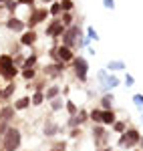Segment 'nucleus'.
Returning a JSON list of instances; mask_svg holds the SVG:
<instances>
[{
    "label": "nucleus",
    "mask_w": 143,
    "mask_h": 151,
    "mask_svg": "<svg viewBox=\"0 0 143 151\" xmlns=\"http://www.w3.org/2000/svg\"><path fill=\"white\" fill-rule=\"evenodd\" d=\"M48 14H50L52 18H59L60 14H63V8H60V2H59V0H55V2L48 6Z\"/></svg>",
    "instance_id": "20"
},
{
    "label": "nucleus",
    "mask_w": 143,
    "mask_h": 151,
    "mask_svg": "<svg viewBox=\"0 0 143 151\" xmlns=\"http://www.w3.org/2000/svg\"><path fill=\"white\" fill-rule=\"evenodd\" d=\"M20 143H22V133H20V129H16V127L6 129V133L2 135V149L4 151H18Z\"/></svg>",
    "instance_id": "2"
},
{
    "label": "nucleus",
    "mask_w": 143,
    "mask_h": 151,
    "mask_svg": "<svg viewBox=\"0 0 143 151\" xmlns=\"http://www.w3.org/2000/svg\"><path fill=\"white\" fill-rule=\"evenodd\" d=\"M103 6L109 8V10H113L115 8V0H103Z\"/></svg>",
    "instance_id": "37"
},
{
    "label": "nucleus",
    "mask_w": 143,
    "mask_h": 151,
    "mask_svg": "<svg viewBox=\"0 0 143 151\" xmlns=\"http://www.w3.org/2000/svg\"><path fill=\"white\" fill-rule=\"evenodd\" d=\"M57 57H59L60 63H73V58H75V52H73V48L65 47V45H59L57 47Z\"/></svg>",
    "instance_id": "9"
},
{
    "label": "nucleus",
    "mask_w": 143,
    "mask_h": 151,
    "mask_svg": "<svg viewBox=\"0 0 143 151\" xmlns=\"http://www.w3.org/2000/svg\"><path fill=\"white\" fill-rule=\"evenodd\" d=\"M60 22H63L65 28L73 26V24H75V16H73V12H63V14H60Z\"/></svg>",
    "instance_id": "22"
},
{
    "label": "nucleus",
    "mask_w": 143,
    "mask_h": 151,
    "mask_svg": "<svg viewBox=\"0 0 143 151\" xmlns=\"http://www.w3.org/2000/svg\"><path fill=\"white\" fill-rule=\"evenodd\" d=\"M16 75H18V67L14 65V58L10 55H0V77L12 83Z\"/></svg>",
    "instance_id": "3"
},
{
    "label": "nucleus",
    "mask_w": 143,
    "mask_h": 151,
    "mask_svg": "<svg viewBox=\"0 0 143 151\" xmlns=\"http://www.w3.org/2000/svg\"><path fill=\"white\" fill-rule=\"evenodd\" d=\"M14 117V105H6L0 109V123H8Z\"/></svg>",
    "instance_id": "13"
},
{
    "label": "nucleus",
    "mask_w": 143,
    "mask_h": 151,
    "mask_svg": "<svg viewBox=\"0 0 143 151\" xmlns=\"http://www.w3.org/2000/svg\"><path fill=\"white\" fill-rule=\"evenodd\" d=\"M63 99H60V97H57V99H52V101H50V109H52V111H60V109H63Z\"/></svg>",
    "instance_id": "31"
},
{
    "label": "nucleus",
    "mask_w": 143,
    "mask_h": 151,
    "mask_svg": "<svg viewBox=\"0 0 143 151\" xmlns=\"http://www.w3.org/2000/svg\"><path fill=\"white\" fill-rule=\"evenodd\" d=\"M93 139H95L97 145H103L105 141H107V131L103 125H95L93 127Z\"/></svg>",
    "instance_id": "12"
},
{
    "label": "nucleus",
    "mask_w": 143,
    "mask_h": 151,
    "mask_svg": "<svg viewBox=\"0 0 143 151\" xmlns=\"http://www.w3.org/2000/svg\"><path fill=\"white\" fill-rule=\"evenodd\" d=\"M59 2H60L63 12H71L73 8H75V2H73V0H59Z\"/></svg>",
    "instance_id": "30"
},
{
    "label": "nucleus",
    "mask_w": 143,
    "mask_h": 151,
    "mask_svg": "<svg viewBox=\"0 0 143 151\" xmlns=\"http://www.w3.org/2000/svg\"><path fill=\"white\" fill-rule=\"evenodd\" d=\"M125 85H127V87H133V85H135V79H133L131 75H125Z\"/></svg>",
    "instance_id": "38"
},
{
    "label": "nucleus",
    "mask_w": 143,
    "mask_h": 151,
    "mask_svg": "<svg viewBox=\"0 0 143 151\" xmlns=\"http://www.w3.org/2000/svg\"><path fill=\"white\" fill-rule=\"evenodd\" d=\"M101 113H103L101 109H93V111L89 113V119H91L95 125H101Z\"/></svg>",
    "instance_id": "26"
},
{
    "label": "nucleus",
    "mask_w": 143,
    "mask_h": 151,
    "mask_svg": "<svg viewBox=\"0 0 143 151\" xmlns=\"http://www.w3.org/2000/svg\"><path fill=\"white\" fill-rule=\"evenodd\" d=\"M87 40H99V35L93 26H87Z\"/></svg>",
    "instance_id": "33"
},
{
    "label": "nucleus",
    "mask_w": 143,
    "mask_h": 151,
    "mask_svg": "<svg viewBox=\"0 0 143 151\" xmlns=\"http://www.w3.org/2000/svg\"><path fill=\"white\" fill-rule=\"evenodd\" d=\"M36 55H30V57H26L24 58V63H22V69H34V65H36Z\"/></svg>",
    "instance_id": "25"
},
{
    "label": "nucleus",
    "mask_w": 143,
    "mask_h": 151,
    "mask_svg": "<svg viewBox=\"0 0 143 151\" xmlns=\"http://www.w3.org/2000/svg\"><path fill=\"white\" fill-rule=\"evenodd\" d=\"M4 6H6V10H8V12H16V8H18V2H16V0H8Z\"/></svg>",
    "instance_id": "34"
},
{
    "label": "nucleus",
    "mask_w": 143,
    "mask_h": 151,
    "mask_svg": "<svg viewBox=\"0 0 143 151\" xmlns=\"http://www.w3.org/2000/svg\"><path fill=\"white\" fill-rule=\"evenodd\" d=\"M65 149H67V143H65V141H60V143H55L50 151H65Z\"/></svg>",
    "instance_id": "36"
},
{
    "label": "nucleus",
    "mask_w": 143,
    "mask_h": 151,
    "mask_svg": "<svg viewBox=\"0 0 143 151\" xmlns=\"http://www.w3.org/2000/svg\"><path fill=\"white\" fill-rule=\"evenodd\" d=\"M133 103L137 105V107H139V109H143V95H141V93L133 95Z\"/></svg>",
    "instance_id": "35"
},
{
    "label": "nucleus",
    "mask_w": 143,
    "mask_h": 151,
    "mask_svg": "<svg viewBox=\"0 0 143 151\" xmlns=\"http://www.w3.org/2000/svg\"><path fill=\"white\" fill-rule=\"evenodd\" d=\"M42 103H45V93H34L30 97V105L38 107V105H42Z\"/></svg>",
    "instance_id": "27"
},
{
    "label": "nucleus",
    "mask_w": 143,
    "mask_h": 151,
    "mask_svg": "<svg viewBox=\"0 0 143 151\" xmlns=\"http://www.w3.org/2000/svg\"><path fill=\"white\" fill-rule=\"evenodd\" d=\"M73 70H75V77L81 83H87V77H89V63L85 57H75L73 58Z\"/></svg>",
    "instance_id": "5"
},
{
    "label": "nucleus",
    "mask_w": 143,
    "mask_h": 151,
    "mask_svg": "<svg viewBox=\"0 0 143 151\" xmlns=\"http://www.w3.org/2000/svg\"><path fill=\"white\" fill-rule=\"evenodd\" d=\"M65 107H67V111H69V115H71V117L79 115V109H77V105L73 103V101H65Z\"/></svg>",
    "instance_id": "29"
},
{
    "label": "nucleus",
    "mask_w": 143,
    "mask_h": 151,
    "mask_svg": "<svg viewBox=\"0 0 143 151\" xmlns=\"http://www.w3.org/2000/svg\"><path fill=\"white\" fill-rule=\"evenodd\" d=\"M22 77L26 81H32L36 77V69H22Z\"/></svg>",
    "instance_id": "32"
},
{
    "label": "nucleus",
    "mask_w": 143,
    "mask_h": 151,
    "mask_svg": "<svg viewBox=\"0 0 143 151\" xmlns=\"http://www.w3.org/2000/svg\"><path fill=\"white\" fill-rule=\"evenodd\" d=\"M60 95V87L59 85H52V87H48L47 91H45V99L47 101H52V99H57Z\"/></svg>",
    "instance_id": "18"
},
{
    "label": "nucleus",
    "mask_w": 143,
    "mask_h": 151,
    "mask_svg": "<svg viewBox=\"0 0 143 151\" xmlns=\"http://www.w3.org/2000/svg\"><path fill=\"white\" fill-rule=\"evenodd\" d=\"M83 123H85V121L81 119V115H75V117H71V119H69V123H67V125H69L71 129H79Z\"/></svg>",
    "instance_id": "24"
},
{
    "label": "nucleus",
    "mask_w": 143,
    "mask_h": 151,
    "mask_svg": "<svg viewBox=\"0 0 143 151\" xmlns=\"http://www.w3.org/2000/svg\"><path fill=\"white\" fill-rule=\"evenodd\" d=\"M123 69H125L123 60H109L107 63V70H123Z\"/></svg>",
    "instance_id": "23"
},
{
    "label": "nucleus",
    "mask_w": 143,
    "mask_h": 151,
    "mask_svg": "<svg viewBox=\"0 0 143 151\" xmlns=\"http://www.w3.org/2000/svg\"><path fill=\"white\" fill-rule=\"evenodd\" d=\"M137 143H141V135L137 129H127L119 137V147H123V149H133Z\"/></svg>",
    "instance_id": "4"
},
{
    "label": "nucleus",
    "mask_w": 143,
    "mask_h": 151,
    "mask_svg": "<svg viewBox=\"0 0 143 151\" xmlns=\"http://www.w3.org/2000/svg\"><path fill=\"white\" fill-rule=\"evenodd\" d=\"M63 45L69 48H81V47H87L89 45V40L83 38V30H81V22H75L73 26H69L67 30H65V35H63Z\"/></svg>",
    "instance_id": "1"
},
{
    "label": "nucleus",
    "mask_w": 143,
    "mask_h": 151,
    "mask_svg": "<svg viewBox=\"0 0 143 151\" xmlns=\"http://www.w3.org/2000/svg\"><path fill=\"white\" fill-rule=\"evenodd\" d=\"M141 121H143V117H141Z\"/></svg>",
    "instance_id": "42"
},
{
    "label": "nucleus",
    "mask_w": 143,
    "mask_h": 151,
    "mask_svg": "<svg viewBox=\"0 0 143 151\" xmlns=\"http://www.w3.org/2000/svg\"><path fill=\"white\" fill-rule=\"evenodd\" d=\"M47 16H50L47 8H34V10L30 12L28 20H26V28H28V30H34V26H36V24H40Z\"/></svg>",
    "instance_id": "7"
},
{
    "label": "nucleus",
    "mask_w": 143,
    "mask_h": 151,
    "mask_svg": "<svg viewBox=\"0 0 143 151\" xmlns=\"http://www.w3.org/2000/svg\"><path fill=\"white\" fill-rule=\"evenodd\" d=\"M36 40H38V35H36V30H26L20 35V45L22 47H32Z\"/></svg>",
    "instance_id": "11"
},
{
    "label": "nucleus",
    "mask_w": 143,
    "mask_h": 151,
    "mask_svg": "<svg viewBox=\"0 0 143 151\" xmlns=\"http://www.w3.org/2000/svg\"><path fill=\"white\" fill-rule=\"evenodd\" d=\"M79 135H81V129H73V131H71V137H73V139H77Z\"/></svg>",
    "instance_id": "39"
},
{
    "label": "nucleus",
    "mask_w": 143,
    "mask_h": 151,
    "mask_svg": "<svg viewBox=\"0 0 143 151\" xmlns=\"http://www.w3.org/2000/svg\"><path fill=\"white\" fill-rule=\"evenodd\" d=\"M6 28H8V30H12V32H16V35H22L24 28H26V22H24V20H20V18H16V16L12 14V16H8V18H6Z\"/></svg>",
    "instance_id": "8"
},
{
    "label": "nucleus",
    "mask_w": 143,
    "mask_h": 151,
    "mask_svg": "<svg viewBox=\"0 0 143 151\" xmlns=\"http://www.w3.org/2000/svg\"><path fill=\"white\" fill-rule=\"evenodd\" d=\"M113 103H115V97H113V95H103V97H101V109H103V111H111V109H113Z\"/></svg>",
    "instance_id": "17"
},
{
    "label": "nucleus",
    "mask_w": 143,
    "mask_h": 151,
    "mask_svg": "<svg viewBox=\"0 0 143 151\" xmlns=\"http://www.w3.org/2000/svg\"><path fill=\"white\" fill-rule=\"evenodd\" d=\"M6 2H8V0H0V4H6Z\"/></svg>",
    "instance_id": "41"
},
{
    "label": "nucleus",
    "mask_w": 143,
    "mask_h": 151,
    "mask_svg": "<svg viewBox=\"0 0 143 151\" xmlns=\"http://www.w3.org/2000/svg\"><path fill=\"white\" fill-rule=\"evenodd\" d=\"M14 91H16V85H14V83H8V85H6V89H2V91H0V99L8 101Z\"/></svg>",
    "instance_id": "19"
},
{
    "label": "nucleus",
    "mask_w": 143,
    "mask_h": 151,
    "mask_svg": "<svg viewBox=\"0 0 143 151\" xmlns=\"http://www.w3.org/2000/svg\"><path fill=\"white\" fill-rule=\"evenodd\" d=\"M101 151H113V149H111V147H105V149H101Z\"/></svg>",
    "instance_id": "40"
},
{
    "label": "nucleus",
    "mask_w": 143,
    "mask_h": 151,
    "mask_svg": "<svg viewBox=\"0 0 143 151\" xmlns=\"http://www.w3.org/2000/svg\"><path fill=\"white\" fill-rule=\"evenodd\" d=\"M59 131H60L59 125H57L52 119H47V123H45V135H47V137H55Z\"/></svg>",
    "instance_id": "14"
},
{
    "label": "nucleus",
    "mask_w": 143,
    "mask_h": 151,
    "mask_svg": "<svg viewBox=\"0 0 143 151\" xmlns=\"http://www.w3.org/2000/svg\"><path fill=\"white\" fill-rule=\"evenodd\" d=\"M113 131L123 135V133L127 131V123H125V121H115V123H113Z\"/></svg>",
    "instance_id": "28"
},
{
    "label": "nucleus",
    "mask_w": 143,
    "mask_h": 151,
    "mask_svg": "<svg viewBox=\"0 0 143 151\" xmlns=\"http://www.w3.org/2000/svg\"><path fill=\"white\" fill-rule=\"evenodd\" d=\"M117 85H119V79H117L115 75H107V77H105V81H101V89H105V91H107V89H115Z\"/></svg>",
    "instance_id": "16"
},
{
    "label": "nucleus",
    "mask_w": 143,
    "mask_h": 151,
    "mask_svg": "<svg viewBox=\"0 0 143 151\" xmlns=\"http://www.w3.org/2000/svg\"><path fill=\"white\" fill-rule=\"evenodd\" d=\"M30 107V97H22L18 101H14V111H24Z\"/></svg>",
    "instance_id": "21"
},
{
    "label": "nucleus",
    "mask_w": 143,
    "mask_h": 151,
    "mask_svg": "<svg viewBox=\"0 0 143 151\" xmlns=\"http://www.w3.org/2000/svg\"><path fill=\"white\" fill-rule=\"evenodd\" d=\"M65 30H67V28L63 26L60 18H52V20L47 24V30H45V35H47L48 38H63Z\"/></svg>",
    "instance_id": "6"
},
{
    "label": "nucleus",
    "mask_w": 143,
    "mask_h": 151,
    "mask_svg": "<svg viewBox=\"0 0 143 151\" xmlns=\"http://www.w3.org/2000/svg\"><path fill=\"white\" fill-rule=\"evenodd\" d=\"M65 69H67V65H65V63H55V65H47V67H45V75H47V77H59V75H63V73H65Z\"/></svg>",
    "instance_id": "10"
},
{
    "label": "nucleus",
    "mask_w": 143,
    "mask_h": 151,
    "mask_svg": "<svg viewBox=\"0 0 143 151\" xmlns=\"http://www.w3.org/2000/svg\"><path fill=\"white\" fill-rule=\"evenodd\" d=\"M101 111H103V109H101ZM115 121H117V117H115V111H113V109L101 113V125H111V127H113Z\"/></svg>",
    "instance_id": "15"
}]
</instances>
